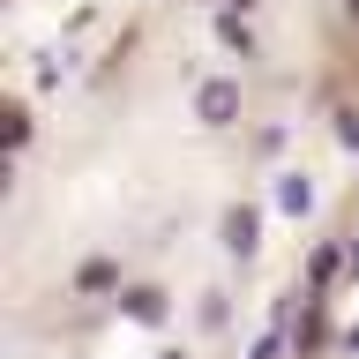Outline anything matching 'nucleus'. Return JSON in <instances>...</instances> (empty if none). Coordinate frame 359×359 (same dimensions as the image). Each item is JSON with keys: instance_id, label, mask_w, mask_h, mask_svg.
I'll use <instances>...</instances> for the list:
<instances>
[{"instance_id": "nucleus-5", "label": "nucleus", "mask_w": 359, "mask_h": 359, "mask_svg": "<svg viewBox=\"0 0 359 359\" xmlns=\"http://www.w3.org/2000/svg\"><path fill=\"white\" fill-rule=\"evenodd\" d=\"M75 285H83V292H112V285H120V269H112V262H83Z\"/></svg>"}, {"instance_id": "nucleus-7", "label": "nucleus", "mask_w": 359, "mask_h": 359, "mask_svg": "<svg viewBox=\"0 0 359 359\" xmlns=\"http://www.w3.org/2000/svg\"><path fill=\"white\" fill-rule=\"evenodd\" d=\"M337 135H344V142L359 150V112H337Z\"/></svg>"}, {"instance_id": "nucleus-3", "label": "nucleus", "mask_w": 359, "mask_h": 359, "mask_svg": "<svg viewBox=\"0 0 359 359\" xmlns=\"http://www.w3.org/2000/svg\"><path fill=\"white\" fill-rule=\"evenodd\" d=\"M120 307H128L135 322H165V292H157V285H128V292H120Z\"/></svg>"}, {"instance_id": "nucleus-4", "label": "nucleus", "mask_w": 359, "mask_h": 359, "mask_svg": "<svg viewBox=\"0 0 359 359\" xmlns=\"http://www.w3.org/2000/svg\"><path fill=\"white\" fill-rule=\"evenodd\" d=\"M307 202H314V187H307L299 172H292V180H277V210H285V217H307Z\"/></svg>"}, {"instance_id": "nucleus-8", "label": "nucleus", "mask_w": 359, "mask_h": 359, "mask_svg": "<svg viewBox=\"0 0 359 359\" xmlns=\"http://www.w3.org/2000/svg\"><path fill=\"white\" fill-rule=\"evenodd\" d=\"M157 359H187V352H157Z\"/></svg>"}, {"instance_id": "nucleus-1", "label": "nucleus", "mask_w": 359, "mask_h": 359, "mask_svg": "<svg viewBox=\"0 0 359 359\" xmlns=\"http://www.w3.org/2000/svg\"><path fill=\"white\" fill-rule=\"evenodd\" d=\"M195 112H202V128H232V120H240V83H202L195 90Z\"/></svg>"}, {"instance_id": "nucleus-9", "label": "nucleus", "mask_w": 359, "mask_h": 359, "mask_svg": "<svg viewBox=\"0 0 359 359\" xmlns=\"http://www.w3.org/2000/svg\"><path fill=\"white\" fill-rule=\"evenodd\" d=\"M352 269H359V240H352Z\"/></svg>"}, {"instance_id": "nucleus-2", "label": "nucleus", "mask_w": 359, "mask_h": 359, "mask_svg": "<svg viewBox=\"0 0 359 359\" xmlns=\"http://www.w3.org/2000/svg\"><path fill=\"white\" fill-rule=\"evenodd\" d=\"M224 247H232V255H255V247H262V217H255V210H224Z\"/></svg>"}, {"instance_id": "nucleus-10", "label": "nucleus", "mask_w": 359, "mask_h": 359, "mask_svg": "<svg viewBox=\"0 0 359 359\" xmlns=\"http://www.w3.org/2000/svg\"><path fill=\"white\" fill-rule=\"evenodd\" d=\"M344 8H352V15H359V0H344Z\"/></svg>"}, {"instance_id": "nucleus-6", "label": "nucleus", "mask_w": 359, "mask_h": 359, "mask_svg": "<svg viewBox=\"0 0 359 359\" xmlns=\"http://www.w3.org/2000/svg\"><path fill=\"white\" fill-rule=\"evenodd\" d=\"M0 135H8V150H22V142H30V120H22V112H8V120H0Z\"/></svg>"}]
</instances>
